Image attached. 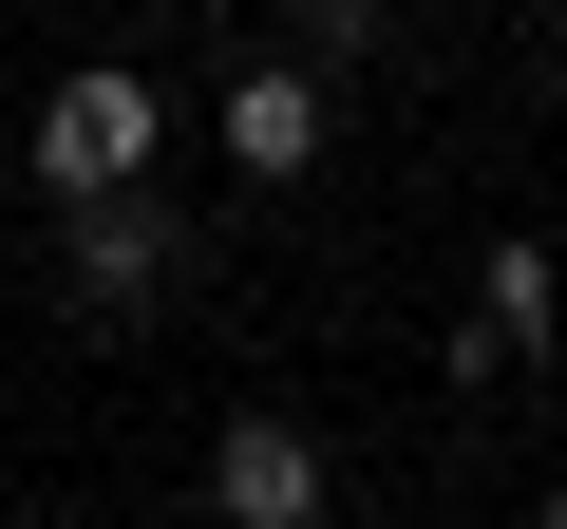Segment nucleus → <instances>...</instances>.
<instances>
[{
	"instance_id": "obj_1",
	"label": "nucleus",
	"mask_w": 567,
	"mask_h": 529,
	"mask_svg": "<svg viewBox=\"0 0 567 529\" xmlns=\"http://www.w3.org/2000/svg\"><path fill=\"white\" fill-rule=\"evenodd\" d=\"M133 170H152V76H114V58L58 76L39 95V189L76 208V189H133Z\"/></svg>"
},
{
	"instance_id": "obj_2",
	"label": "nucleus",
	"mask_w": 567,
	"mask_h": 529,
	"mask_svg": "<svg viewBox=\"0 0 567 529\" xmlns=\"http://www.w3.org/2000/svg\"><path fill=\"white\" fill-rule=\"evenodd\" d=\"M58 264H76V303H95V322H133L171 264H189V227H171L152 189H76V208H58Z\"/></svg>"
},
{
	"instance_id": "obj_3",
	"label": "nucleus",
	"mask_w": 567,
	"mask_h": 529,
	"mask_svg": "<svg viewBox=\"0 0 567 529\" xmlns=\"http://www.w3.org/2000/svg\"><path fill=\"white\" fill-rule=\"evenodd\" d=\"M208 510H227V529H322V435L227 416V454H208Z\"/></svg>"
},
{
	"instance_id": "obj_4",
	"label": "nucleus",
	"mask_w": 567,
	"mask_h": 529,
	"mask_svg": "<svg viewBox=\"0 0 567 529\" xmlns=\"http://www.w3.org/2000/svg\"><path fill=\"white\" fill-rule=\"evenodd\" d=\"M227 170H322V58H246L227 76Z\"/></svg>"
},
{
	"instance_id": "obj_5",
	"label": "nucleus",
	"mask_w": 567,
	"mask_h": 529,
	"mask_svg": "<svg viewBox=\"0 0 567 529\" xmlns=\"http://www.w3.org/2000/svg\"><path fill=\"white\" fill-rule=\"evenodd\" d=\"M548 341V246H492L473 264V322H454V378H492V360H529Z\"/></svg>"
},
{
	"instance_id": "obj_6",
	"label": "nucleus",
	"mask_w": 567,
	"mask_h": 529,
	"mask_svg": "<svg viewBox=\"0 0 567 529\" xmlns=\"http://www.w3.org/2000/svg\"><path fill=\"white\" fill-rule=\"evenodd\" d=\"M303 58H379V0H303Z\"/></svg>"
},
{
	"instance_id": "obj_7",
	"label": "nucleus",
	"mask_w": 567,
	"mask_h": 529,
	"mask_svg": "<svg viewBox=\"0 0 567 529\" xmlns=\"http://www.w3.org/2000/svg\"><path fill=\"white\" fill-rule=\"evenodd\" d=\"M548 529H567V473H548Z\"/></svg>"
}]
</instances>
